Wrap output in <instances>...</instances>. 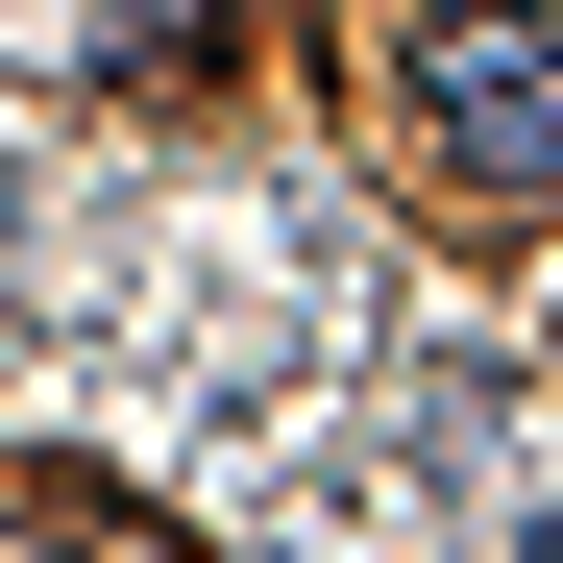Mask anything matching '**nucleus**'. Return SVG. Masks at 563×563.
Returning <instances> with one entry per match:
<instances>
[{
  "instance_id": "f03ea898",
  "label": "nucleus",
  "mask_w": 563,
  "mask_h": 563,
  "mask_svg": "<svg viewBox=\"0 0 563 563\" xmlns=\"http://www.w3.org/2000/svg\"><path fill=\"white\" fill-rule=\"evenodd\" d=\"M539 539H563V515H539Z\"/></svg>"
},
{
  "instance_id": "f257e3e1",
  "label": "nucleus",
  "mask_w": 563,
  "mask_h": 563,
  "mask_svg": "<svg viewBox=\"0 0 563 563\" xmlns=\"http://www.w3.org/2000/svg\"><path fill=\"white\" fill-rule=\"evenodd\" d=\"M393 99L465 197H563V0H417Z\"/></svg>"
}]
</instances>
